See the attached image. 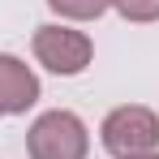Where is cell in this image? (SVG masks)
I'll list each match as a JSON object with an SVG mask.
<instances>
[{"instance_id":"277c9868","label":"cell","mask_w":159,"mask_h":159,"mask_svg":"<svg viewBox=\"0 0 159 159\" xmlns=\"http://www.w3.org/2000/svg\"><path fill=\"white\" fill-rule=\"evenodd\" d=\"M34 99H39V78L30 73V65L0 52V116H22L26 107H34Z\"/></svg>"},{"instance_id":"3957f363","label":"cell","mask_w":159,"mask_h":159,"mask_svg":"<svg viewBox=\"0 0 159 159\" xmlns=\"http://www.w3.org/2000/svg\"><path fill=\"white\" fill-rule=\"evenodd\" d=\"M34 60L43 65V69H52L60 78H73L82 73L86 65H90V39L82 34V30H69V26H39L34 30Z\"/></svg>"},{"instance_id":"6da1fadb","label":"cell","mask_w":159,"mask_h":159,"mask_svg":"<svg viewBox=\"0 0 159 159\" xmlns=\"http://www.w3.org/2000/svg\"><path fill=\"white\" fill-rule=\"evenodd\" d=\"M26 151H30V159H86L90 138H86L82 116L56 107V112H43V116L30 125Z\"/></svg>"},{"instance_id":"7a4b0ae2","label":"cell","mask_w":159,"mask_h":159,"mask_svg":"<svg viewBox=\"0 0 159 159\" xmlns=\"http://www.w3.org/2000/svg\"><path fill=\"white\" fill-rule=\"evenodd\" d=\"M99 133H103V146L116 159H138L159 146V116L142 103H125L116 112H107Z\"/></svg>"},{"instance_id":"52a82bcc","label":"cell","mask_w":159,"mask_h":159,"mask_svg":"<svg viewBox=\"0 0 159 159\" xmlns=\"http://www.w3.org/2000/svg\"><path fill=\"white\" fill-rule=\"evenodd\" d=\"M138 159H159V151H151V155H138Z\"/></svg>"},{"instance_id":"8992f818","label":"cell","mask_w":159,"mask_h":159,"mask_svg":"<svg viewBox=\"0 0 159 159\" xmlns=\"http://www.w3.org/2000/svg\"><path fill=\"white\" fill-rule=\"evenodd\" d=\"M125 22H159V0H112Z\"/></svg>"},{"instance_id":"5b68a950","label":"cell","mask_w":159,"mask_h":159,"mask_svg":"<svg viewBox=\"0 0 159 159\" xmlns=\"http://www.w3.org/2000/svg\"><path fill=\"white\" fill-rule=\"evenodd\" d=\"M60 17H73V22H90V17H99L112 0H48Z\"/></svg>"}]
</instances>
